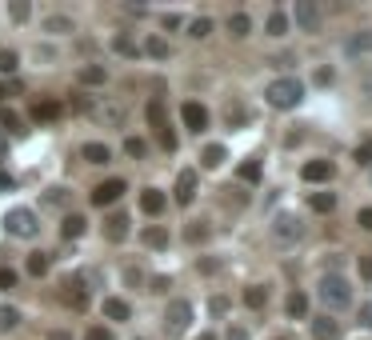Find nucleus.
I'll return each instance as SVG.
<instances>
[{
	"mask_svg": "<svg viewBox=\"0 0 372 340\" xmlns=\"http://www.w3.org/2000/svg\"><path fill=\"white\" fill-rule=\"evenodd\" d=\"M264 100H268L273 108H280V113H289V108H296V104L305 100V84L296 81V76H276V81L264 88Z\"/></svg>",
	"mask_w": 372,
	"mask_h": 340,
	"instance_id": "1",
	"label": "nucleus"
},
{
	"mask_svg": "<svg viewBox=\"0 0 372 340\" xmlns=\"http://www.w3.org/2000/svg\"><path fill=\"white\" fill-rule=\"evenodd\" d=\"M321 305L328 308V312H340V308H348L353 305V284L344 280L340 273H324V280H321Z\"/></svg>",
	"mask_w": 372,
	"mask_h": 340,
	"instance_id": "2",
	"label": "nucleus"
},
{
	"mask_svg": "<svg viewBox=\"0 0 372 340\" xmlns=\"http://www.w3.org/2000/svg\"><path fill=\"white\" fill-rule=\"evenodd\" d=\"M4 228H8V236L33 241L36 232H40V220H36L33 209H8V216H4Z\"/></svg>",
	"mask_w": 372,
	"mask_h": 340,
	"instance_id": "3",
	"label": "nucleus"
},
{
	"mask_svg": "<svg viewBox=\"0 0 372 340\" xmlns=\"http://www.w3.org/2000/svg\"><path fill=\"white\" fill-rule=\"evenodd\" d=\"M188 324H193V305L188 300H168V308H164V332L180 337V332H188Z\"/></svg>",
	"mask_w": 372,
	"mask_h": 340,
	"instance_id": "4",
	"label": "nucleus"
},
{
	"mask_svg": "<svg viewBox=\"0 0 372 340\" xmlns=\"http://www.w3.org/2000/svg\"><path fill=\"white\" fill-rule=\"evenodd\" d=\"M321 20H324V13H321V4H316V0H296L289 24H296L300 33H321Z\"/></svg>",
	"mask_w": 372,
	"mask_h": 340,
	"instance_id": "5",
	"label": "nucleus"
},
{
	"mask_svg": "<svg viewBox=\"0 0 372 340\" xmlns=\"http://www.w3.org/2000/svg\"><path fill=\"white\" fill-rule=\"evenodd\" d=\"M305 236V220L296 216V212H280L273 220V241L276 244H296Z\"/></svg>",
	"mask_w": 372,
	"mask_h": 340,
	"instance_id": "6",
	"label": "nucleus"
},
{
	"mask_svg": "<svg viewBox=\"0 0 372 340\" xmlns=\"http://www.w3.org/2000/svg\"><path fill=\"white\" fill-rule=\"evenodd\" d=\"M129 193V184H124V180L120 177H113V180H104V184H97V188H92V196H88V200H92V204H97V209H108V204H116V200H120V196Z\"/></svg>",
	"mask_w": 372,
	"mask_h": 340,
	"instance_id": "7",
	"label": "nucleus"
},
{
	"mask_svg": "<svg viewBox=\"0 0 372 340\" xmlns=\"http://www.w3.org/2000/svg\"><path fill=\"white\" fill-rule=\"evenodd\" d=\"M180 120H184L188 132H204L209 129V108L196 104V100H184V104H180Z\"/></svg>",
	"mask_w": 372,
	"mask_h": 340,
	"instance_id": "8",
	"label": "nucleus"
},
{
	"mask_svg": "<svg viewBox=\"0 0 372 340\" xmlns=\"http://www.w3.org/2000/svg\"><path fill=\"white\" fill-rule=\"evenodd\" d=\"M60 289H65V292H60V296H65V305H72L76 312H81V308H88V289H84V276H68Z\"/></svg>",
	"mask_w": 372,
	"mask_h": 340,
	"instance_id": "9",
	"label": "nucleus"
},
{
	"mask_svg": "<svg viewBox=\"0 0 372 340\" xmlns=\"http://www.w3.org/2000/svg\"><path fill=\"white\" fill-rule=\"evenodd\" d=\"M300 177H305L308 184H324V180L337 177V164H332V161H321V156H316V161H308L305 168H300Z\"/></svg>",
	"mask_w": 372,
	"mask_h": 340,
	"instance_id": "10",
	"label": "nucleus"
},
{
	"mask_svg": "<svg viewBox=\"0 0 372 340\" xmlns=\"http://www.w3.org/2000/svg\"><path fill=\"white\" fill-rule=\"evenodd\" d=\"M172 196H177L180 209H188V204L196 200V172H193V168H184V172L177 177V193H172Z\"/></svg>",
	"mask_w": 372,
	"mask_h": 340,
	"instance_id": "11",
	"label": "nucleus"
},
{
	"mask_svg": "<svg viewBox=\"0 0 372 340\" xmlns=\"http://www.w3.org/2000/svg\"><path fill=\"white\" fill-rule=\"evenodd\" d=\"M344 52H348V56H369L372 52V29H360V33L348 36V40H344Z\"/></svg>",
	"mask_w": 372,
	"mask_h": 340,
	"instance_id": "12",
	"label": "nucleus"
},
{
	"mask_svg": "<svg viewBox=\"0 0 372 340\" xmlns=\"http://www.w3.org/2000/svg\"><path fill=\"white\" fill-rule=\"evenodd\" d=\"M145 116H148V124H152L156 132H164V129H168V113H164V100H161V97H148Z\"/></svg>",
	"mask_w": 372,
	"mask_h": 340,
	"instance_id": "13",
	"label": "nucleus"
},
{
	"mask_svg": "<svg viewBox=\"0 0 372 340\" xmlns=\"http://www.w3.org/2000/svg\"><path fill=\"white\" fill-rule=\"evenodd\" d=\"M164 204H168V200H164L161 188H145V193H140V212H145V216H161Z\"/></svg>",
	"mask_w": 372,
	"mask_h": 340,
	"instance_id": "14",
	"label": "nucleus"
},
{
	"mask_svg": "<svg viewBox=\"0 0 372 340\" xmlns=\"http://www.w3.org/2000/svg\"><path fill=\"white\" fill-rule=\"evenodd\" d=\"M81 156L88 164H108V161H113V148L104 145V140H88V145L81 148Z\"/></svg>",
	"mask_w": 372,
	"mask_h": 340,
	"instance_id": "15",
	"label": "nucleus"
},
{
	"mask_svg": "<svg viewBox=\"0 0 372 340\" xmlns=\"http://www.w3.org/2000/svg\"><path fill=\"white\" fill-rule=\"evenodd\" d=\"M312 337L316 340H340V321H332V316L324 312L321 321H312Z\"/></svg>",
	"mask_w": 372,
	"mask_h": 340,
	"instance_id": "16",
	"label": "nucleus"
},
{
	"mask_svg": "<svg viewBox=\"0 0 372 340\" xmlns=\"http://www.w3.org/2000/svg\"><path fill=\"white\" fill-rule=\"evenodd\" d=\"M84 228H88V220H84V216H76V212H68L65 220H60V236H65V241H81Z\"/></svg>",
	"mask_w": 372,
	"mask_h": 340,
	"instance_id": "17",
	"label": "nucleus"
},
{
	"mask_svg": "<svg viewBox=\"0 0 372 340\" xmlns=\"http://www.w3.org/2000/svg\"><path fill=\"white\" fill-rule=\"evenodd\" d=\"M104 236L120 244L124 236H129V216H124V212H116V216H108V220H104Z\"/></svg>",
	"mask_w": 372,
	"mask_h": 340,
	"instance_id": "18",
	"label": "nucleus"
},
{
	"mask_svg": "<svg viewBox=\"0 0 372 340\" xmlns=\"http://www.w3.org/2000/svg\"><path fill=\"white\" fill-rule=\"evenodd\" d=\"M40 29L52 36H68V33H76V24H72V17H45L40 20Z\"/></svg>",
	"mask_w": 372,
	"mask_h": 340,
	"instance_id": "19",
	"label": "nucleus"
},
{
	"mask_svg": "<svg viewBox=\"0 0 372 340\" xmlns=\"http://www.w3.org/2000/svg\"><path fill=\"white\" fill-rule=\"evenodd\" d=\"M104 316H108V321H129V316H132L129 300H120V296H104Z\"/></svg>",
	"mask_w": 372,
	"mask_h": 340,
	"instance_id": "20",
	"label": "nucleus"
},
{
	"mask_svg": "<svg viewBox=\"0 0 372 340\" xmlns=\"http://www.w3.org/2000/svg\"><path fill=\"white\" fill-rule=\"evenodd\" d=\"M60 113H65V108H60V100H40V104L33 108V120H36V124H49V120H56Z\"/></svg>",
	"mask_w": 372,
	"mask_h": 340,
	"instance_id": "21",
	"label": "nucleus"
},
{
	"mask_svg": "<svg viewBox=\"0 0 372 340\" xmlns=\"http://www.w3.org/2000/svg\"><path fill=\"white\" fill-rule=\"evenodd\" d=\"M248 33H252V20H248V13H232V17H228V36H232V40H244Z\"/></svg>",
	"mask_w": 372,
	"mask_h": 340,
	"instance_id": "22",
	"label": "nucleus"
},
{
	"mask_svg": "<svg viewBox=\"0 0 372 340\" xmlns=\"http://www.w3.org/2000/svg\"><path fill=\"white\" fill-rule=\"evenodd\" d=\"M76 81H81V84H104V81H108V68H104V65H81Z\"/></svg>",
	"mask_w": 372,
	"mask_h": 340,
	"instance_id": "23",
	"label": "nucleus"
},
{
	"mask_svg": "<svg viewBox=\"0 0 372 340\" xmlns=\"http://www.w3.org/2000/svg\"><path fill=\"white\" fill-rule=\"evenodd\" d=\"M264 29H268V36H289V13H284V8H273Z\"/></svg>",
	"mask_w": 372,
	"mask_h": 340,
	"instance_id": "24",
	"label": "nucleus"
},
{
	"mask_svg": "<svg viewBox=\"0 0 372 340\" xmlns=\"http://www.w3.org/2000/svg\"><path fill=\"white\" fill-rule=\"evenodd\" d=\"M244 305L252 308V312H260V308L268 305V289H264V284H248V289H244Z\"/></svg>",
	"mask_w": 372,
	"mask_h": 340,
	"instance_id": "25",
	"label": "nucleus"
},
{
	"mask_svg": "<svg viewBox=\"0 0 372 340\" xmlns=\"http://www.w3.org/2000/svg\"><path fill=\"white\" fill-rule=\"evenodd\" d=\"M308 209L321 212V216L324 212H337V193H312L308 196Z\"/></svg>",
	"mask_w": 372,
	"mask_h": 340,
	"instance_id": "26",
	"label": "nucleus"
},
{
	"mask_svg": "<svg viewBox=\"0 0 372 340\" xmlns=\"http://www.w3.org/2000/svg\"><path fill=\"white\" fill-rule=\"evenodd\" d=\"M140 241H145L148 248H168V228H161V225H148L145 232H140Z\"/></svg>",
	"mask_w": 372,
	"mask_h": 340,
	"instance_id": "27",
	"label": "nucleus"
},
{
	"mask_svg": "<svg viewBox=\"0 0 372 340\" xmlns=\"http://www.w3.org/2000/svg\"><path fill=\"white\" fill-rule=\"evenodd\" d=\"M140 52H148L152 60H168V40L164 36H148L145 44H140Z\"/></svg>",
	"mask_w": 372,
	"mask_h": 340,
	"instance_id": "28",
	"label": "nucleus"
},
{
	"mask_svg": "<svg viewBox=\"0 0 372 340\" xmlns=\"http://www.w3.org/2000/svg\"><path fill=\"white\" fill-rule=\"evenodd\" d=\"M284 308H289V316H292V321H305V316H308V296H305L300 289H296V292L289 296V305H284Z\"/></svg>",
	"mask_w": 372,
	"mask_h": 340,
	"instance_id": "29",
	"label": "nucleus"
},
{
	"mask_svg": "<svg viewBox=\"0 0 372 340\" xmlns=\"http://www.w3.org/2000/svg\"><path fill=\"white\" fill-rule=\"evenodd\" d=\"M13 328H20V308L0 305V337H4V332H13Z\"/></svg>",
	"mask_w": 372,
	"mask_h": 340,
	"instance_id": "30",
	"label": "nucleus"
},
{
	"mask_svg": "<svg viewBox=\"0 0 372 340\" xmlns=\"http://www.w3.org/2000/svg\"><path fill=\"white\" fill-rule=\"evenodd\" d=\"M113 49L120 52V56H129V60H136V56H140V44H136L132 36H113Z\"/></svg>",
	"mask_w": 372,
	"mask_h": 340,
	"instance_id": "31",
	"label": "nucleus"
},
{
	"mask_svg": "<svg viewBox=\"0 0 372 340\" xmlns=\"http://www.w3.org/2000/svg\"><path fill=\"white\" fill-rule=\"evenodd\" d=\"M49 264H52V257H49V252H33V257H29V264H24V268H29V273H33V276H45V273H49Z\"/></svg>",
	"mask_w": 372,
	"mask_h": 340,
	"instance_id": "32",
	"label": "nucleus"
},
{
	"mask_svg": "<svg viewBox=\"0 0 372 340\" xmlns=\"http://www.w3.org/2000/svg\"><path fill=\"white\" fill-rule=\"evenodd\" d=\"M225 161H228L225 145H209V148H204V168H220Z\"/></svg>",
	"mask_w": 372,
	"mask_h": 340,
	"instance_id": "33",
	"label": "nucleus"
},
{
	"mask_svg": "<svg viewBox=\"0 0 372 340\" xmlns=\"http://www.w3.org/2000/svg\"><path fill=\"white\" fill-rule=\"evenodd\" d=\"M148 152V145L140 140V136H124V156H132V161H140Z\"/></svg>",
	"mask_w": 372,
	"mask_h": 340,
	"instance_id": "34",
	"label": "nucleus"
},
{
	"mask_svg": "<svg viewBox=\"0 0 372 340\" xmlns=\"http://www.w3.org/2000/svg\"><path fill=\"white\" fill-rule=\"evenodd\" d=\"M17 52L13 49H0V76H13V72H17Z\"/></svg>",
	"mask_w": 372,
	"mask_h": 340,
	"instance_id": "35",
	"label": "nucleus"
},
{
	"mask_svg": "<svg viewBox=\"0 0 372 340\" xmlns=\"http://www.w3.org/2000/svg\"><path fill=\"white\" fill-rule=\"evenodd\" d=\"M209 33H212V20L209 17H196L193 24H188V36H193V40H204Z\"/></svg>",
	"mask_w": 372,
	"mask_h": 340,
	"instance_id": "36",
	"label": "nucleus"
},
{
	"mask_svg": "<svg viewBox=\"0 0 372 340\" xmlns=\"http://www.w3.org/2000/svg\"><path fill=\"white\" fill-rule=\"evenodd\" d=\"M241 180L244 184H257L260 180V161H244L241 164Z\"/></svg>",
	"mask_w": 372,
	"mask_h": 340,
	"instance_id": "37",
	"label": "nucleus"
},
{
	"mask_svg": "<svg viewBox=\"0 0 372 340\" xmlns=\"http://www.w3.org/2000/svg\"><path fill=\"white\" fill-rule=\"evenodd\" d=\"M356 164H372V136L356 145Z\"/></svg>",
	"mask_w": 372,
	"mask_h": 340,
	"instance_id": "38",
	"label": "nucleus"
},
{
	"mask_svg": "<svg viewBox=\"0 0 372 340\" xmlns=\"http://www.w3.org/2000/svg\"><path fill=\"white\" fill-rule=\"evenodd\" d=\"M184 236H188V244H200V241H209V225H193L188 232H184Z\"/></svg>",
	"mask_w": 372,
	"mask_h": 340,
	"instance_id": "39",
	"label": "nucleus"
},
{
	"mask_svg": "<svg viewBox=\"0 0 372 340\" xmlns=\"http://www.w3.org/2000/svg\"><path fill=\"white\" fill-rule=\"evenodd\" d=\"M17 289V268H0V292Z\"/></svg>",
	"mask_w": 372,
	"mask_h": 340,
	"instance_id": "40",
	"label": "nucleus"
},
{
	"mask_svg": "<svg viewBox=\"0 0 372 340\" xmlns=\"http://www.w3.org/2000/svg\"><path fill=\"white\" fill-rule=\"evenodd\" d=\"M84 340H116V337L104 328V324H97V328H88V332H84Z\"/></svg>",
	"mask_w": 372,
	"mask_h": 340,
	"instance_id": "41",
	"label": "nucleus"
},
{
	"mask_svg": "<svg viewBox=\"0 0 372 340\" xmlns=\"http://www.w3.org/2000/svg\"><path fill=\"white\" fill-rule=\"evenodd\" d=\"M0 124H4V129H20V116L13 113V108H0Z\"/></svg>",
	"mask_w": 372,
	"mask_h": 340,
	"instance_id": "42",
	"label": "nucleus"
},
{
	"mask_svg": "<svg viewBox=\"0 0 372 340\" xmlns=\"http://www.w3.org/2000/svg\"><path fill=\"white\" fill-rule=\"evenodd\" d=\"M8 13H13V20H29V17H33V8H29L24 0H17V4H13Z\"/></svg>",
	"mask_w": 372,
	"mask_h": 340,
	"instance_id": "43",
	"label": "nucleus"
},
{
	"mask_svg": "<svg viewBox=\"0 0 372 340\" xmlns=\"http://www.w3.org/2000/svg\"><path fill=\"white\" fill-rule=\"evenodd\" d=\"M356 225L364 228V232H372V209H360V212H356Z\"/></svg>",
	"mask_w": 372,
	"mask_h": 340,
	"instance_id": "44",
	"label": "nucleus"
},
{
	"mask_svg": "<svg viewBox=\"0 0 372 340\" xmlns=\"http://www.w3.org/2000/svg\"><path fill=\"white\" fill-rule=\"evenodd\" d=\"M312 81H316V84H332V81H337V72H332V68H316V76H312Z\"/></svg>",
	"mask_w": 372,
	"mask_h": 340,
	"instance_id": "45",
	"label": "nucleus"
},
{
	"mask_svg": "<svg viewBox=\"0 0 372 340\" xmlns=\"http://www.w3.org/2000/svg\"><path fill=\"white\" fill-rule=\"evenodd\" d=\"M209 308L216 312V316H225V312H228V300H225V296H212V300H209Z\"/></svg>",
	"mask_w": 372,
	"mask_h": 340,
	"instance_id": "46",
	"label": "nucleus"
},
{
	"mask_svg": "<svg viewBox=\"0 0 372 340\" xmlns=\"http://www.w3.org/2000/svg\"><path fill=\"white\" fill-rule=\"evenodd\" d=\"M225 340H248V328H241V324H232L225 332Z\"/></svg>",
	"mask_w": 372,
	"mask_h": 340,
	"instance_id": "47",
	"label": "nucleus"
},
{
	"mask_svg": "<svg viewBox=\"0 0 372 340\" xmlns=\"http://www.w3.org/2000/svg\"><path fill=\"white\" fill-rule=\"evenodd\" d=\"M124 280H129V284H140V280H145V273H140V268H124Z\"/></svg>",
	"mask_w": 372,
	"mask_h": 340,
	"instance_id": "48",
	"label": "nucleus"
},
{
	"mask_svg": "<svg viewBox=\"0 0 372 340\" xmlns=\"http://www.w3.org/2000/svg\"><path fill=\"white\" fill-rule=\"evenodd\" d=\"M360 276H364V280H372V257H360Z\"/></svg>",
	"mask_w": 372,
	"mask_h": 340,
	"instance_id": "49",
	"label": "nucleus"
},
{
	"mask_svg": "<svg viewBox=\"0 0 372 340\" xmlns=\"http://www.w3.org/2000/svg\"><path fill=\"white\" fill-rule=\"evenodd\" d=\"M164 29H180V17H177V13H164Z\"/></svg>",
	"mask_w": 372,
	"mask_h": 340,
	"instance_id": "50",
	"label": "nucleus"
},
{
	"mask_svg": "<svg viewBox=\"0 0 372 340\" xmlns=\"http://www.w3.org/2000/svg\"><path fill=\"white\" fill-rule=\"evenodd\" d=\"M49 204H65V188H52V193H49Z\"/></svg>",
	"mask_w": 372,
	"mask_h": 340,
	"instance_id": "51",
	"label": "nucleus"
},
{
	"mask_svg": "<svg viewBox=\"0 0 372 340\" xmlns=\"http://www.w3.org/2000/svg\"><path fill=\"white\" fill-rule=\"evenodd\" d=\"M49 340H72V332H65V328H56V332H49Z\"/></svg>",
	"mask_w": 372,
	"mask_h": 340,
	"instance_id": "52",
	"label": "nucleus"
},
{
	"mask_svg": "<svg viewBox=\"0 0 372 340\" xmlns=\"http://www.w3.org/2000/svg\"><path fill=\"white\" fill-rule=\"evenodd\" d=\"M8 88H13V84H8V81H0V100L8 97Z\"/></svg>",
	"mask_w": 372,
	"mask_h": 340,
	"instance_id": "53",
	"label": "nucleus"
},
{
	"mask_svg": "<svg viewBox=\"0 0 372 340\" xmlns=\"http://www.w3.org/2000/svg\"><path fill=\"white\" fill-rule=\"evenodd\" d=\"M0 188H13V180L4 177V172H0Z\"/></svg>",
	"mask_w": 372,
	"mask_h": 340,
	"instance_id": "54",
	"label": "nucleus"
},
{
	"mask_svg": "<svg viewBox=\"0 0 372 340\" xmlns=\"http://www.w3.org/2000/svg\"><path fill=\"white\" fill-rule=\"evenodd\" d=\"M4 148H8V140H4V132H0V156H4Z\"/></svg>",
	"mask_w": 372,
	"mask_h": 340,
	"instance_id": "55",
	"label": "nucleus"
},
{
	"mask_svg": "<svg viewBox=\"0 0 372 340\" xmlns=\"http://www.w3.org/2000/svg\"><path fill=\"white\" fill-rule=\"evenodd\" d=\"M200 340H216V337H212V332H200Z\"/></svg>",
	"mask_w": 372,
	"mask_h": 340,
	"instance_id": "56",
	"label": "nucleus"
},
{
	"mask_svg": "<svg viewBox=\"0 0 372 340\" xmlns=\"http://www.w3.org/2000/svg\"><path fill=\"white\" fill-rule=\"evenodd\" d=\"M369 97H372V76H369Z\"/></svg>",
	"mask_w": 372,
	"mask_h": 340,
	"instance_id": "57",
	"label": "nucleus"
}]
</instances>
